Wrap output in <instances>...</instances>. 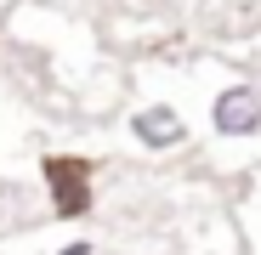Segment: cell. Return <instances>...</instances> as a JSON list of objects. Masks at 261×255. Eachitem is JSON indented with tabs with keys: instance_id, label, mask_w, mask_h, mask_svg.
I'll use <instances>...</instances> for the list:
<instances>
[{
	"instance_id": "1",
	"label": "cell",
	"mask_w": 261,
	"mask_h": 255,
	"mask_svg": "<svg viewBox=\"0 0 261 255\" xmlns=\"http://www.w3.org/2000/svg\"><path fill=\"white\" fill-rule=\"evenodd\" d=\"M210 125H216V136H255L261 131V97H255V85H227V91L210 102Z\"/></svg>"
},
{
	"instance_id": "2",
	"label": "cell",
	"mask_w": 261,
	"mask_h": 255,
	"mask_svg": "<svg viewBox=\"0 0 261 255\" xmlns=\"http://www.w3.org/2000/svg\"><path fill=\"white\" fill-rule=\"evenodd\" d=\"M130 136H137L142 148H153V153H165V148L188 142V125H182V114L170 102H153V108H142L137 119H130Z\"/></svg>"
},
{
	"instance_id": "3",
	"label": "cell",
	"mask_w": 261,
	"mask_h": 255,
	"mask_svg": "<svg viewBox=\"0 0 261 255\" xmlns=\"http://www.w3.org/2000/svg\"><path fill=\"white\" fill-rule=\"evenodd\" d=\"M63 255H91V244H68V249H63Z\"/></svg>"
}]
</instances>
